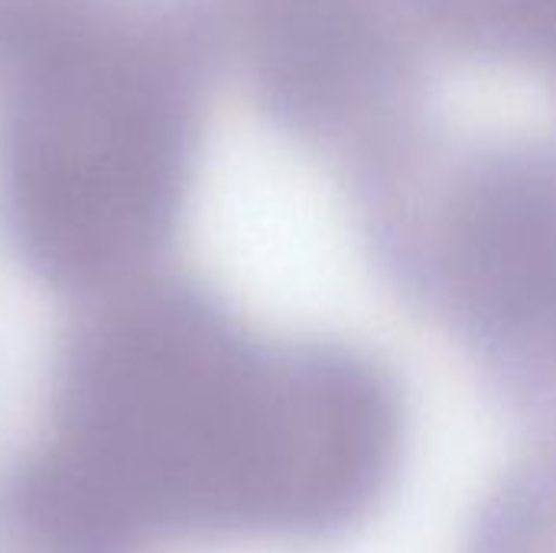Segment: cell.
Segmentation results:
<instances>
[{
  "label": "cell",
  "instance_id": "cell-1",
  "mask_svg": "<svg viewBox=\"0 0 556 553\" xmlns=\"http://www.w3.org/2000/svg\"><path fill=\"white\" fill-rule=\"evenodd\" d=\"M401 398L345 345L264 342L195 300L108 323L78 355L65 473L81 512L195 535L319 538L401 453Z\"/></svg>",
  "mask_w": 556,
  "mask_h": 553
},
{
  "label": "cell",
  "instance_id": "cell-2",
  "mask_svg": "<svg viewBox=\"0 0 556 553\" xmlns=\"http://www.w3.org/2000/svg\"><path fill=\"white\" fill-rule=\"evenodd\" d=\"M202 0H10L0 16V212L55 277L91 280L173 225L212 78Z\"/></svg>",
  "mask_w": 556,
  "mask_h": 553
},
{
  "label": "cell",
  "instance_id": "cell-3",
  "mask_svg": "<svg viewBox=\"0 0 556 553\" xmlns=\"http://www.w3.org/2000/svg\"><path fill=\"white\" fill-rule=\"evenodd\" d=\"M375 205L404 215L466 336L531 391L556 398V134H440Z\"/></svg>",
  "mask_w": 556,
  "mask_h": 553
},
{
  "label": "cell",
  "instance_id": "cell-4",
  "mask_svg": "<svg viewBox=\"0 0 556 553\" xmlns=\"http://www.w3.org/2000/svg\"><path fill=\"white\" fill-rule=\"evenodd\" d=\"M222 68L371 192L433 137V49L404 0H202Z\"/></svg>",
  "mask_w": 556,
  "mask_h": 553
},
{
  "label": "cell",
  "instance_id": "cell-5",
  "mask_svg": "<svg viewBox=\"0 0 556 553\" xmlns=\"http://www.w3.org/2000/svg\"><path fill=\"white\" fill-rule=\"evenodd\" d=\"M433 52L515 65L556 95V0H404Z\"/></svg>",
  "mask_w": 556,
  "mask_h": 553
},
{
  "label": "cell",
  "instance_id": "cell-6",
  "mask_svg": "<svg viewBox=\"0 0 556 553\" xmlns=\"http://www.w3.org/2000/svg\"><path fill=\"white\" fill-rule=\"evenodd\" d=\"M472 553H556V460L531 463L502 486Z\"/></svg>",
  "mask_w": 556,
  "mask_h": 553
}]
</instances>
